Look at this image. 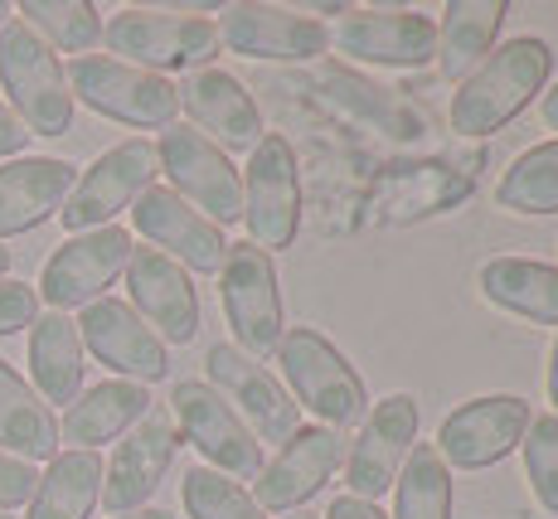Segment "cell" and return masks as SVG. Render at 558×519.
Here are the masks:
<instances>
[{"instance_id": "cell-1", "label": "cell", "mask_w": 558, "mask_h": 519, "mask_svg": "<svg viewBox=\"0 0 558 519\" xmlns=\"http://www.w3.org/2000/svg\"><path fill=\"white\" fill-rule=\"evenodd\" d=\"M549 73H554V49L544 39H530V35L510 39V45L490 49V59L476 73L461 79L447 122H452L457 136H471V142L496 136L500 126H510L544 93Z\"/></svg>"}, {"instance_id": "cell-2", "label": "cell", "mask_w": 558, "mask_h": 519, "mask_svg": "<svg viewBox=\"0 0 558 519\" xmlns=\"http://www.w3.org/2000/svg\"><path fill=\"white\" fill-rule=\"evenodd\" d=\"M277 364L282 378L292 388V403L320 418V427H355L369 418V394H364V378L355 374V364L336 350L320 330L292 326L277 340Z\"/></svg>"}, {"instance_id": "cell-3", "label": "cell", "mask_w": 558, "mask_h": 519, "mask_svg": "<svg viewBox=\"0 0 558 519\" xmlns=\"http://www.w3.org/2000/svg\"><path fill=\"white\" fill-rule=\"evenodd\" d=\"M0 88L29 136H63L73 126V93L59 53L15 15L0 29Z\"/></svg>"}, {"instance_id": "cell-4", "label": "cell", "mask_w": 558, "mask_h": 519, "mask_svg": "<svg viewBox=\"0 0 558 519\" xmlns=\"http://www.w3.org/2000/svg\"><path fill=\"white\" fill-rule=\"evenodd\" d=\"M73 102L93 107L98 117H112L136 132H166L175 126L180 112V88L160 73H146L136 63H122L112 53H78L63 69Z\"/></svg>"}, {"instance_id": "cell-5", "label": "cell", "mask_w": 558, "mask_h": 519, "mask_svg": "<svg viewBox=\"0 0 558 519\" xmlns=\"http://www.w3.org/2000/svg\"><path fill=\"white\" fill-rule=\"evenodd\" d=\"M481 156H417V160H393L374 176L369 185V219L384 229H408V224L437 219V214L457 209L476 190Z\"/></svg>"}, {"instance_id": "cell-6", "label": "cell", "mask_w": 558, "mask_h": 519, "mask_svg": "<svg viewBox=\"0 0 558 519\" xmlns=\"http://www.w3.org/2000/svg\"><path fill=\"white\" fill-rule=\"evenodd\" d=\"M102 39L112 59L136 63L146 73H185V69H214L219 59V25L204 15H170V10H117L102 25Z\"/></svg>"}, {"instance_id": "cell-7", "label": "cell", "mask_w": 558, "mask_h": 519, "mask_svg": "<svg viewBox=\"0 0 558 519\" xmlns=\"http://www.w3.org/2000/svg\"><path fill=\"white\" fill-rule=\"evenodd\" d=\"M243 229L248 243L272 253L292 248L302 229V176H296V150L287 136L263 132L243 170Z\"/></svg>"}, {"instance_id": "cell-8", "label": "cell", "mask_w": 558, "mask_h": 519, "mask_svg": "<svg viewBox=\"0 0 558 519\" xmlns=\"http://www.w3.org/2000/svg\"><path fill=\"white\" fill-rule=\"evenodd\" d=\"M156 160L170 190L195 204L209 224H243V170L195 126H166L156 142Z\"/></svg>"}, {"instance_id": "cell-9", "label": "cell", "mask_w": 558, "mask_h": 519, "mask_svg": "<svg viewBox=\"0 0 558 519\" xmlns=\"http://www.w3.org/2000/svg\"><path fill=\"white\" fill-rule=\"evenodd\" d=\"M170 408L180 418V437L209 461V471L229 475V481H257L263 471V442L248 432L239 413L229 408V398L214 394L199 378H180L170 388Z\"/></svg>"}, {"instance_id": "cell-10", "label": "cell", "mask_w": 558, "mask_h": 519, "mask_svg": "<svg viewBox=\"0 0 558 519\" xmlns=\"http://www.w3.org/2000/svg\"><path fill=\"white\" fill-rule=\"evenodd\" d=\"M219 301L233 345L243 354L263 360L277 350V340H282V291H277V267L263 248L229 243V257L219 267Z\"/></svg>"}, {"instance_id": "cell-11", "label": "cell", "mask_w": 558, "mask_h": 519, "mask_svg": "<svg viewBox=\"0 0 558 519\" xmlns=\"http://www.w3.org/2000/svg\"><path fill=\"white\" fill-rule=\"evenodd\" d=\"M160 176V160H156V146L146 136H132V142L102 150L88 170L78 176L73 194L63 200L59 219L69 233H88V229H107L122 209H132L151 180Z\"/></svg>"}, {"instance_id": "cell-12", "label": "cell", "mask_w": 558, "mask_h": 519, "mask_svg": "<svg viewBox=\"0 0 558 519\" xmlns=\"http://www.w3.org/2000/svg\"><path fill=\"white\" fill-rule=\"evenodd\" d=\"M345 451H350V437L336 427H296L292 437L282 442L272 461H263L253 481V500L263 515H296L306 500H316L326 491V481L345 467Z\"/></svg>"}, {"instance_id": "cell-13", "label": "cell", "mask_w": 558, "mask_h": 519, "mask_svg": "<svg viewBox=\"0 0 558 519\" xmlns=\"http://www.w3.org/2000/svg\"><path fill=\"white\" fill-rule=\"evenodd\" d=\"M534 413L520 394H486L471 403L452 408L437 427V457L447 461V471H486L496 461H506L514 447L524 442Z\"/></svg>"}, {"instance_id": "cell-14", "label": "cell", "mask_w": 558, "mask_h": 519, "mask_svg": "<svg viewBox=\"0 0 558 519\" xmlns=\"http://www.w3.org/2000/svg\"><path fill=\"white\" fill-rule=\"evenodd\" d=\"M132 263V233L107 224V229L73 233L69 243H59V253L39 273V297L49 301V311L69 316L73 306H93L107 297V287L126 273Z\"/></svg>"}, {"instance_id": "cell-15", "label": "cell", "mask_w": 558, "mask_h": 519, "mask_svg": "<svg viewBox=\"0 0 558 519\" xmlns=\"http://www.w3.org/2000/svg\"><path fill=\"white\" fill-rule=\"evenodd\" d=\"M204 370H209V388L229 398V408L248 423L257 442H287L302 427L292 394H287V388L277 384V374H267L253 354H243L239 345H209Z\"/></svg>"}, {"instance_id": "cell-16", "label": "cell", "mask_w": 558, "mask_h": 519, "mask_svg": "<svg viewBox=\"0 0 558 519\" xmlns=\"http://www.w3.org/2000/svg\"><path fill=\"white\" fill-rule=\"evenodd\" d=\"M417 418L423 413H417L413 394H389L374 403V413L364 418L360 437L350 442V451H345V485L355 500L379 505V495L399 481L408 451H413V442H417Z\"/></svg>"}, {"instance_id": "cell-17", "label": "cell", "mask_w": 558, "mask_h": 519, "mask_svg": "<svg viewBox=\"0 0 558 519\" xmlns=\"http://www.w3.org/2000/svg\"><path fill=\"white\" fill-rule=\"evenodd\" d=\"M132 224L156 253L175 257L185 273H219L229 257V238L219 224H209L195 204H185L170 185H151L132 204Z\"/></svg>"}, {"instance_id": "cell-18", "label": "cell", "mask_w": 558, "mask_h": 519, "mask_svg": "<svg viewBox=\"0 0 558 519\" xmlns=\"http://www.w3.org/2000/svg\"><path fill=\"white\" fill-rule=\"evenodd\" d=\"M219 45H229L243 59L267 63H306L330 49V29L316 15H296L287 5H223L219 15Z\"/></svg>"}, {"instance_id": "cell-19", "label": "cell", "mask_w": 558, "mask_h": 519, "mask_svg": "<svg viewBox=\"0 0 558 519\" xmlns=\"http://www.w3.org/2000/svg\"><path fill=\"white\" fill-rule=\"evenodd\" d=\"M180 451V432L166 413H146L142 423L117 442L112 461L102 467V510L107 515H132L146 510V500L160 491L170 461Z\"/></svg>"}, {"instance_id": "cell-20", "label": "cell", "mask_w": 558, "mask_h": 519, "mask_svg": "<svg viewBox=\"0 0 558 519\" xmlns=\"http://www.w3.org/2000/svg\"><path fill=\"white\" fill-rule=\"evenodd\" d=\"M126 291H132V311L156 330L160 345H190L199 335V291L175 257L156 248H132Z\"/></svg>"}, {"instance_id": "cell-21", "label": "cell", "mask_w": 558, "mask_h": 519, "mask_svg": "<svg viewBox=\"0 0 558 519\" xmlns=\"http://www.w3.org/2000/svg\"><path fill=\"white\" fill-rule=\"evenodd\" d=\"M73 326H78V340L93 360H102L107 370H117L132 384H156V378L170 374L166 345L156 340V330L126 301L117 297L93 301V306H83V316Z\"/></svg>"}, {"instance_id": "cell-22", "label": "cell", "mask_w": 558, "mask_h": 519, "mask_svg": "<svg viewBox=\"0 0 558 519\" xmlns=\"http://www.w3.org/2000/svg\"><path fill=\"white\" fill-rule=\"evenodd\" d=\"M330 39L340 53L374 69H423L437 59V25L417 10H350Z\"/></svg>"}, {"instance_id": "cell-23", "label": "cell", "mask_w": 558, "mask_h": 519, "mask_svg": "<svg viewBox=\"0 0 558 519\" xmlns=\"http://www.w3.org/2000/svg\"><path fill=\"white\" fill-rule=\"evenodd\" d=\"M180 107L190 112L195 132L209 136L223 156L229 150H248L253 156V146L263 142V112H257L253 93L233 73H223L219 63L190 73V83L180 88Z\"/></svg>"}, {"instance_id": "cell-24", "label": "cell", "mask_w": 558, "mask_h": 519, "mask_svg": "<svg viewBox=\"0 0 558 519\" xmlns=\"http://www.w3.org/2000/svg\"><path fill=\"white\" fill-rule=\"evenodd\" d=\"M78 185V166L59 156H15L0 166V238L35 233L63 209Z\"/></svg>"}, {"instance_id": "cell-25", "label": "cell", "mask_w": 558, "mask_h": 519, "mask_svg": "<svg viewBox=\"0 0 558 519\" xmlns=\"http://www.w3.org/2000/svg\"><path fill=\"white\" fill-rule=\"evenodd\" d=\"M316 93L364 132H379L389 142H417L423 136V117L413 112V102H403L399 88H384V83H374L369 73L350 69V63H320Z\"/></svg>"}, {"instance_id": "cell-26", "label": "cell", "mask_w": 558, "mask_h": 519, "mask_svg": "<svg viewBox=\"0 0 558 519\" xmlns=\"http://www.w3.org/2000/svg\"><path fill=\"white\" fill-rule=\"evenodd\" d=\"M146 413H151V394H146V384L107 378V384H93L88 394H78L69 408H63L59 442H69L73 451H98L102 442L126 437Z\"/></svg>"}, {"instance_id": "cell-27", "label": "cell", "mask_w": 558, "mask_h": 519, "mask_svg": "<svg viewBox=\"0 0 558 519\" xmlns=\"http://www.w3.org/2000/svg\"><path fill=\"white\" fill-rule=\"evenodd\" d=\"M476 287L490 306L530 321V326H558V267L539 257H490L481 263Z\"/></svg>"}, {"instance_id": "cell-28", "label": "cell", "mask_w": 558, "mask_h": 519, "mask_svg": "<svg viewBox=\"0 0 558 519\" xmlns=\"http://www.w3.org/2000/svg\"><path fill=\"white\" fill-rule=\"evenodd\" d=\"M29 378L45 403H73L83 388V340L63 311H45L29 326Z\"/></svg>"}, {"instance_id": "cell-29", "label": "cell", "mask_w": 558, "mask_h": 519, "mask_svg": "<svg viewBox=\"0 0 558 519\" xmlns=\"http://www.w3.org/2000/svg\"><path fill=\"white\" fill-rule=\"evenodd\" d=\"M0 447L25 461L59 457V418L5 360H0Z\"/></svg>"}, {"instance_id": "cell-30", "label": "cell", "mask_w": 558, "mask_h": 519, "mask_svg": "<svg viewBox=\"0 0 558 519\" xmlns=\"http://www.w3.org/2000/svg\"><path fill=\"white\" fill-rule=\"evenodd\" d=\"M510 5L506 0H452L437 25V63L447 79H466L490 59L500 25H506Z\"/></svg>"}, {"instance_id": "cell-31", "label": "cell", "mask_w": 558, "mask_h": 519, "mask_svg": "<svg viewBox=\"0 0 558 519\" xmlns=\"http://www.w3.org/2000/svg\"><path fill=\"white\" fill-rule=\"evenodd\" d=\"M102 495V457L98 451H59L49 471H39L29 519H88Z\"/></svg>"}, {"instance_id": "cell-32", "label": "cell", "mask_w": 558, "mask_h": 519, "mask_svg": "<svg viewBox=\"0 0 558 519\" xmlns=\"http://www.w3.org/2000/svg\"><path fill=\"white\" fill-rule=\"evenodd\" d=\"M389 519H452V471L433 442H413L399 481H393Z\"/></svg>"}, {"instance_id": "cell-33", "label": "cell", "mask_w": 558, "mask_h": 519, "mask_svg": "<svg viewBox=\"0 0 558 519\" xmlns=\"http://www.w3.org/2000/svg\"><path fill=\"white\" fill-rule=\"evenodd\" d=\"M496 204L510 214H558V142L520 150L500 176Z\"/></svg>"}, {"instance_id": "cell-34", "label": "cell", "mask_w": 558, "mask_h": 519, "mask_svg": "<svg viewBox=\"0 0 558 519\" xmlns=\"http://www.w3.org/2000/svg\"><path fill=\"white\" fill-rule=\"evenodd\" d=\"M15 20H25L49 49H63L73 59L102 39V15L88 0H25L15 10Z\"/></svg>"}, {"instance_id": "cell-35", "label": "cell", "mask_w": 558, "mask_h": 519, "mask_svg": "<svg viewBox=\"0 0 558 519\" xmlns=\"http://www.w3.org/2000/svg\"><path fill=\"white\" fill-rule=\"evenodd\" d=\"M180 500H185L190 519H267L239 481L209 467H190L180 475Z\"/></svg>"}, {"instance_id": "cell-36", "label": "cell", "mask_w": 558, "mask_h": 519, "mask_svg": "<svg viewBox=\"0 0 558 519\" xmlns=\"http://www.w3.org/2000/svg\"><path fill=\"white\" fill-rule=\"evenodd\" d=\"M524 475H530V491L539 495V505L549 515H558V418L539 413L524 432Z\"/></svg>"}, {"instance_id": "cell-37", "label": "cell", "mask_w": 558, "mask_h": 519, "mask_svg": "<svg viewBox=\"0 0 558 519\" xmlns=\"http://www.w3.org/2000/svg\"><path fill=\"white\" fill-rule=\"evenodd\" d=\"M35 485H39L35 461L0 451V515H10L15 505H29V500H35Z\"/></svg>"}, {"instance_id": "cell-38", "label": "cell", "mask_w": 558, "mask_h": 519, "mask_svg": "<svg viewBox=\"0 0 558 519\" xmlns=\"http://www.w3.org/2000/svg\"><path fill=\"white\" fill-rule=\"evenodd\" d=\"M35 316H39V291L15 282V277H0V335L35 326Z\"/></svg>"}, {"instance_id": "cell-39", "label": "cell", "mask_w": 558, "mask_h": 519, "mask_svg": "<svg viewBox=\"0 0 558 519\" xmlns=\"http://www.w3.org/2000/svg\"><path fill=\"white\" fill-rule=\"evenodd\" d=\"M25 142H29V132H25V126H20V117L10 112L5 102H0V156H10V160H15L20 150H25Z\"/></svg>"}, {"instance_id": "cell-40", "label": "cell", "mask_w": 558, "mask_h": 519, "mask_svg": "<svg viewBox=\"0 0 558 519\" xmlns=\"http://www.w3.org/2000/svg\"><path fill=\"white\" fill-rule=\"evenodd\" d=\"M320 519H389L374 500H355V495H340V500H330V510Z\"/></svg>"}, {"instance_id": "cell-41", "label": "cell", "mask_w": 558, "mask_h": 519, "mask_svg": "<svg viewBox=\"0 0 558 519\" xmlns=\"http://www.w3.org/2000/svg\"><path fill=\"white\" fill-rule=\"evenodd\" d=\"M539 112H544V122H549V126H554V132H558V83H554V88H549V93H544Z\"/></svg>"}, {"instance_id": "cell-42", "label": "cell", "mask_w": 558, "mask_h": 519, "mask_svg": "<svg viewBox=\"0 0 558 519\" xmlns=\"http://www.w3.org/2000/svg\"><path fill=\"white\" fill-rule=\"evenodd\" d=\"M549 403H554V418H558V340L549 350Z\"/></svg>"}, {"instance_id": "cell-43", "label": "cell", "mask_w": 558, "mask_h": 519, "mask_svg": "<svg viewBox=\"0 0 558 519\" xmlns=\"http://www.w3.org/2000/svg\"><path fill=\"white\" fill-rule=\"evenodd\" d=\"M112 519H175L170 510H132V515H112Z\"/></svg>"}, {"instance_id": "cell-44", "label": "cell", "mask_w": 558, "mask_h": 519, "mask_svg": "<svg viewBox=\"0 0 558 519\" xmlns=\"http://www.w3.org/2000/svg\"><path fill=\"white\" fill-rule=\"evenodd\" d=\"M10 273V253H5V248H0V277H5Z\"/></svg>"}, {"instance_id": "cell-45", "label": "cell", "mask_w": 558, "mask_h": 519, "mask_svg": "<svg viewBox=\"0 0 558 519\" xmlns=\"http://www.w3.org/2000/svg\"><path fill=\"white\" fill-rule=\"evenodd\" d=\"M5 20H10V5H5V0H0V29H5Z\"/></svg>"}, {"instance_id": "cell-46", "label": "cell", "mask_w": 558, "mask_h": 519, "mask_svg": "<svg viewBox=\"0 0 558 519\" xmlns=\"http://www.w3.org/2000/svg\"><path fill=\"white\" fill-rule=\"evenodd\" d=\"M292 519H320V515H306V510H296V515H292Z\"/></svg>"}, {"instance_id": "cell-47", "label": "cell", "mask_w": 558, "mask_h": 519, "mask_svg": "<svg viewBox=\"0 0 558 519\" xmlns=\"http://www.w3.org/2000/svg\"><path fill=\"white\" fill-rule=\"evenodd\" d=\"M0 519H10V515H0Z\"/></svg>"}]
</instances>
